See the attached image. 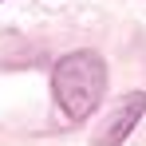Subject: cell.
Segmentation results:
<instances>
[{"label": "cell", "mask_w": 146, "mask_h": 146, "mask_svg": "<svg viewBox=\"0 0 146 146\" xmlns=\"http://www.w3.org/2000/svg\"><path fill=\"white\" fill-rule=\"evenodd\" d=\"M51 87H55V103L71 122H83L107 91V63L95 51H71L55 63L51 71Z\"/></svg>", "instance_id": "1"}, {"label": "cell", "mask_w": 146, "mask_h": 146, "mask_svg": "<svg viewBox=\"0 0 146 146\" xmlns=\"http://www.w3.org/2000/svg\"><path fill=\"white\" fill-rule=\"evenodd\" d=\"M142 115H146V95H142V91L122 95L119 103H115V111L107 115V122L99 126V134H95V142H91V146H122V138L138 126Z\"/></svg>", "instance_id": "2"}]
</instances>
